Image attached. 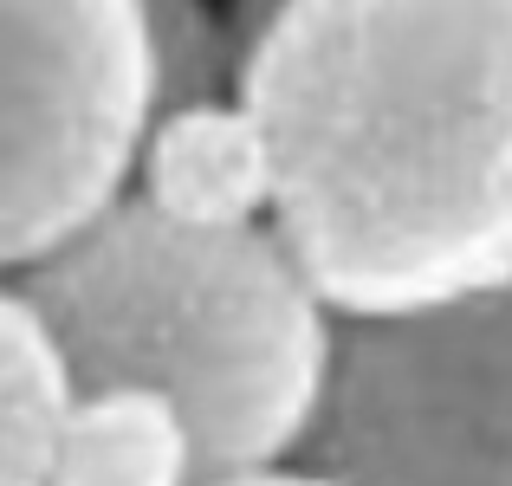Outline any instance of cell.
Instances as JSON below:
<instances>
[{
    "instance_id": "2",
    "label": "cell",
    "mask_w": 512,
    "mask_h": 486,
    "mask_svg": "<svg viewBox=\"0 0 512 486\" xmlns=\"http://www.w3.org/2000/svg\"><path fill=\"white\" fill-rule=\"evenodd\" d=\"M7 286L59 331L85 389L175 402L208 480L312 448L344 318L273 221L182 227L130 195Z\"/></svg>"
},
{
    "instance_id": "4",
    "label": "cell",
    "mask_w": 512,
    "mask_h": 486,
    "mask_svg": "<svg viewBox=\"0 0 512 486\" xmlns=\"http://www.w3.org/2000/svg\"><path fill=\"white\" fill-rule=\"evenodd\" d=\"M305 467L338 486H512V279L344 324Z\"/></svg>"
},
{
    "instance_id": "8",
    "label": "cell",
    "mask_w": 512,
    "mask_h": 486,
    "mask_svg": "<svg viewBox=\"0 0 512 486\" xmlns=\"http://www.w3.org/2000/svg\"><path fill=\"white\" fill-rule=\"evenodd\" d=\"M156 46V85H163V111H188V104H221L240 98V39L227 7L214 0H143Z\"/></svg>"
},
{
    "instance_id": "9",
    "label": "cell",
    "mask_w": 512,
    "mask_h": 486,
    "mask_svg": "<svg viewBox=\"0 0 512 486\" xmlns=\"http://www.w3.org/2000/svg\"><path fill=\"white\" fill-rule=\"evenodd\" d=\"M292 13V0H227V20H234V39H240V59L273 33L279 20Z\"/></svg>"
},
{
    "instance_id": "7",
    "label": "cell",
    "mask_w": 512,
    "mask_h": 486,
    "mask_svg": "<svg viewBox=\"0 0 512 486\" xmlns=\"http://www.w3.org/2000/svg\"><path fill=\"white\" fill-rule=\"evenodd\" d=\"M52 486H208L182 409L150 389H85Z\"/></svg>"
},
{
    "instance_id": "1",
    "label": "cell",
    "mask_w": 512,
    "mask_h": 486,
    "mask_svg": "<svg viewBox=\"0 0 512 486\" xmlns=\"http://www.w3.org/2000/svg\"><path fill=\"white\" fill-rule=\"evenodd\" d=\"M240 98L273 227L344 324L512 279V0H292Z\"/></svg>"
},
{
    "instance_id": "3",
    "label": "cell",
    "mask_w": 512,
    "mask_h": 486,
    "mask_svg": "<svg viewBox=\"0 0 512 486\" xmlns=\"http://www.w3.org/2000/svg\"><path fill=\"white\" fill-rule=\"evenodd\" d=\"M156 117L143 0H0V266H39L124 208Z\"/></svg>"
},
{
    "instance_id": "6",
    "label": "cell",
    "mask_w": 512,
    "mask_h": 486,
    "mask_svg": "<svg viewBox=\"0 0 512 486\" xmlns=\"http://www.w3.org/2000/svg\"><path fill=\"white\" fill-rule=\"evenodd\" d=\"M78 409H85V383L59 331L33 312V299L7 286L0 292V486H52Z\"/></svg>"
},
{
    "instance_id": "10",
    "label": "cell",
    "mask_w": 512,
    "mask_h": 486,
    "mask_svg": "<svg viewBox=\"0 0 512 486\" xmlns=\"http://www.w3.org/2000/svg\"><path fill=\"white\" fill-rule=\"evenodd\" d=\"M208 486H338V480H325L318 467H266V474H227Z\"/></svg>"
},
{
    "instance_id": "5",
    "label": "cell",
    "mask_w": 512,
    "mask_h": 486,
    "mask_svg": "<svg viewBox=\"0 0 512 486\" xmlns=\"http://www.w3.org/2000/svg\"><path fill=\"white\" fill-rule=\"evenodd\" d=\"M137 201L182 227H266L279 169L247 98L163 111L137 162Z\"/></svg>"
}]
</instances>
